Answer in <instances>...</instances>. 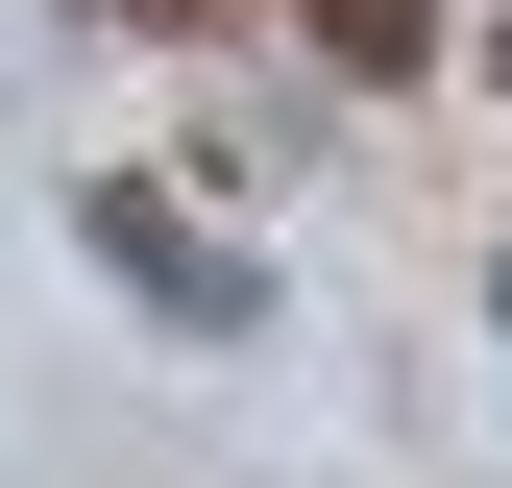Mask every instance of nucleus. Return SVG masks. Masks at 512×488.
Instances as JSON below:
<instances>
[{"label":"nucleus","instance_id":"f257e3e1","mask_svg":"<svg viewBox=\"0 0 512 488\" xmlns=\"http://www.w3.org/2000/svg\"><path fill=\"white\" fill-rule=\"evenodd\" d=\"M74 244H98L122 293H147L171 342H244V318H269V269H244V244H220L196 196H171V171H74Z\"/></svg>","mask_w":512,"mask_h":488},{"label":"nucleus","instance_id":"f03ea898","mask_svg":"<svg viewBox=\"0 0 512 488\" xmlns=\"http://www.w3.org/2000/svg\"><path fill=\"white\" fill-rule=\"evenodd\" d=\"M317 74H366V98L439 74V0H317Z\"/></svg>","mask_w":512,"mask_h":488},{"label":"nucleus","instance_id":"7ed1b4c3","mask_svg":"<svg viewBox=\"0 0 512 488\" xmlns=\"http://www.w3.org/2000/svg\"><path fill=\"white\" fill-rule=\"evenodd\" d=\"M122 25H220V0H122Z\"/></svg>","mask_w":512,"mask_h":488}]
</instances>
